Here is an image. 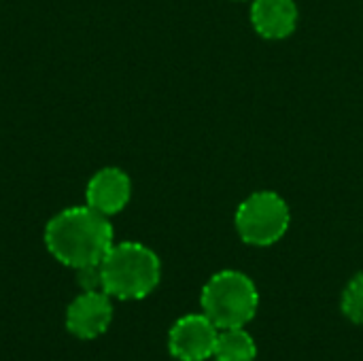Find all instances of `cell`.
Here are the masks:
<instances>
[{"label": "cell", "mask_w": 363, "mask_h": 361, "mask_svg": "<svg viewBox=\"0 0 363 361\" xmlns=\"http://www.w3.org/2000/svg\"><path fill=\"white\" fill-rule=\"evenodd\" d=\"M113 245L115 232L108 217L87 204L64 209L45 226L47 251L72 270L100 264Z\"/></svg>", "instance_id": "6da1fadb"}, {"label": "cell", "mask_w": 363, "mask_h": 361, "mask_svg": "<svg viewBox=\"0 0 363 361\" xmlns=\"http://www.w3.org/2000/svg\"><path fill=\"white\" fill-rule=\"evenodd\" d=\"M102 289L115 300H143L155 291L162 264L153 249L143 243H115L100 262Z\"/></svg>", "instance_id": "7a4b0ae2"}, {"label": "cell", "mask_w": 363, "mask_h": 361, "mask_svg": "<svg viewBox=\"0 0 363 361\" xmlns=\"http://www.w3.org/2000/svg\"><path fill=\"white\" fill-rule=\"evenodd\" d=\"M202 313L219 328H245L259 309V291L253 279L240 270L213 274L200 294Z\"/></svg>", "instance_id": "3957f363"}, {"label": "cell", "mask_w": 363, "mask_h": 361, "mask_svg": "<svg viewBox=\"0 0 363 361\" xmlns=\"http://www.w3.org/2000/svg\"><path fill=\"white\" fill-rule=\"evenodd\" d=\"M291 213L287 202L274 191H255L236 209L234 226L242 243L270 247L289 230Z\"/></svg>", "instance_id": "277c9868"}, {"label": "cell", "mask_w": 363, "mask_h": 361, "mask_svg": "<svg viewBox=\"0 0 363 361\" xmlns=\"http://www.w3.org/2000/svg\"><path fill=\"white\" fill-rule=\"evenodd\" d=\"M217 336L219 328L204 313L183 315L168 332V351L179 361L213 360Z\"/></svg>", "instance_id": "5b68a950"}, {"label": "cell", "mask_w": 363, "mask_h": 361, "mask_svg": "<svg viewBox=\"0 0 363 361\" xmlns=\"http://www.w3.org/2000/svg\"><path fill=\"white\" fill-rule=\"evenodd\" d=\"M113 323V298L104 291H81L66 309V330L79 340H96Z\"/></svg>", "instance_id": "8992f818"}, {"label": "cell", "mask_w": 363, "mask_h": 361, "mask_svg": "<svg viewBox=\"0 0 363 361\" xmlns=\"http://www.w3.org/2000/svg\"><path fill=\"white\" fill-rule=\"evenodd\" d=\"M132 198V181L130 177L115 166L100 168L87 183L85 204L98 211L104 217H113L121 213Z\"/></svg>", "instance_id": "52a82bcc"}, {"label": "cell", "mask_w": 363, "mask_h": 361, "mask_svg": "<svg viewBox=\"0 0 363 361\" xmlns=\"http://www.w3.org/2000/svg\"><path fill=\"white\" fill-rule=\"evenodd\" d=\"M251 23L262 38L283 40L298 26V6L294 0H253Z\"/></svg>", "instance_id": "ba28073f"}, {"label": "cell", "mask_w": 363, "mask_h": 361, "mask_svg": "<svg viewBox=\"0 0 363 361\" xmlns=\"http://www.w3.org/2000/svg\"><path fill=\"white\" fill-rule=\"evenodd\" d=\"M215 361H255L257 360V345L253 336L245 328H230L219 330L217 345H215Z\"/></svg>", "instance_id": "9c48e42d"}, {"label": "cell", "mask_w": 363, "mask_h": 361, "mask_svg": "<svg viewBox=\"0 0 363 361\" xmlns=\"http://www.w3.org/2000/svg\"><path fill=\"white\" fill-rule=\"evenodd\" d=\"M340 311L351 323L363 326V272H357L347 283L340 298Z\"/></svg>", "instance_id": "30bf717a"}, {"label": "cell", "mask_w": 363, "mask_h": 361, "mask_svg": "<svg viewBox=\"0 0 363 361\" xmlns=\"http://www.w3.org/2000/svg\"><path fill=\"white\" fill-rule=\"evenodd\" d=\"M77 283H79L81 291H104V289H102L100 264L79 268V270H77Z\"/></svg>", "instance_id": "8fae6325"}]
</instances>
